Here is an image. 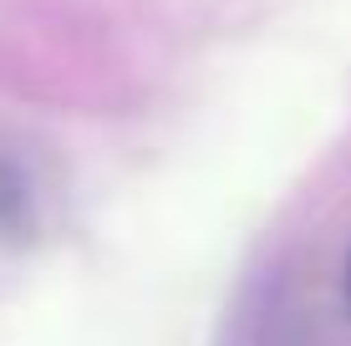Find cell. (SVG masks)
<instances>
[{"instance_id":"obj_2","label":"cell","mask_w":351,"mask_h":346,"mask_svg":"<svg viewBox=\"0 0 351 346\" xmlns=\"http://www.w3.org/2000/svg\"><path fill=\"white\" fill-rule=\"evenodd\" d=\"M341 306H346V321H351V255H346V270H341Z\"/></svg>"},{"instance_id":"obj_1","label":"cell","mask_w":351,"mask_h":346,"mask_svg":"<svg viewBox=\"0 0 351 346\" xmlns=\"http://www.w3.org/2000/svg\"><path fill=\"white\" fill-rule=\"evenodd\" d=\"M36 230V199H31V178L16 158L0 153V234L5 240H26Z\"/></svg>"}]
</instances>
